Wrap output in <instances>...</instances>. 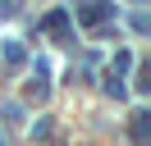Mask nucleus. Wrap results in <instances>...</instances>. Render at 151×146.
<instances>
[{"label": "nucleus", "instance_id": "nucleus-2", "mask_svg": "<svg viewBox=\"0 0 151 146\" xmlns=\"http://www.w3.org/2000/svg\"><path fill=\"white\" fill-rule=\"evenodd\" d=\"M41 27H46V32H55V36H64V32H69V14H64V9H50Z\"/></svg>", "mask_w": 151, "mask_h": 146}, {"label": "nucleus", "instance_id": "nucleus-1", "mask_svg": "<svg viewBox=\"0 0 151 146\" xmlns=\"http://www.w3.org/2000/svg\"><path fill=\"white\" fill-rule=\"evenodd\" d=\"M73 14H78V23H83V27H101L105 18H114V5H110V0H78Z\"/></svg>", "mask_w": 151, "mask_h": 146}, {"label": "nucleus", "instance_id": "nucleus-4", "mask_svg": "<svg viewBox=\"0 0 151 146\" xmlns=\"http://www.w3.org/2000/svg\"><path fill=\"white\" fill-rule=\"evenodd\" d=\"M0 55H5V59H9V64H23V59H28L19 41H5V46H0Z\"/></svg>", "mask_w": 151, "mask_h": 146}, {"label": "nucleus", "instance_id": "nucleus-3", "mask_svg": "<svg viewBox=\"0 0 151 146\" xmlns=\"http://www.w3.org/2000/svg\"><path fill=\"white\" fill-rule=\"evenodd\" d=\"M133 146H147V110L133 114Z\"/></svg>", "mask_w": 151, "mask_h": 146}]
</instances>
